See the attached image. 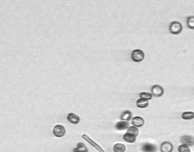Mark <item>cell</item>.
Listing matches in <instances>:
<instances>
[{
    "mask_svg": "<svg viewBox=\"0 0 194 152\" xmlns=\"http://www.w3.org/2000/svg\"><path fill=\"white\" fill-rule=\"evenodd\" d=\"M143 152H156L157 147L156 145L149 143H145L143 144L141 147Z\"/></svg>",
    "mask_w": 194,
    "mask_h": 152,
    "instance_id": "ba28073f",
    "label": "cell"
},
{
    "mask_svg": "<svg viewBox=\"0 0 194 152\" xmlns=\"http://www.w3.org/2000/svg\"><path fill=\"white\" fill-rule=\"evenodd\" d=\"M126 149V146L122 143H116L113 147L114 152H125Z\"/></svg>",
    "mask_w": 194,
    "mask_h": 152,
    "instance_id": "4fadbf2b",
    "label": "cell"
},
{
    "mask_svg": "<svg viewBox=\"0 0 194 152\" xmlns=\"http://www.w3.org/2000/svg\"><path fill=\"white\" fill-rule=\"evenodd\" d=\"M73 152H88V149L84 143L80 142L78 143L77 147L74 148Z\"/></svg>",
    "mask_w": 194,
    "mask_h": 152,
    "instance_id": "9a60e30c",
    "label": "cell"
},
{
    "mask_svg": "<svg viewBox=\"0 0 194 152\" xmlns=\"http://www.w3.org/2000/svg\"><path fill=\"white\" fill-rule=\"evenodd\" d=\"M181 117L184 120H191L194 118V112H185L183 113L181 115Z\"/></svg>",
    "mask_w": 194,
    "mask_h": 152,
    "instance_id": "ac0fdd59",
    "label": "cell"
},
{
    "mask_svg": "<svg viewBox=\"0 0 194 152\" xmlns=\"http://www.w3.org/2000/svg\"><path fill=\"white\" fill-rule=\"evenodd\" d=\"M181 142L183 144L191 147L194 145V137L190 135H184L181 137Z\"/></svg>",
    "mask_w": 194,
    "mask_h": 152,
    "instance_id": "5b68a950",
    "label": "cell"
},
{
    "mask_svg": "<svg viewBox=\"0 0 194 152\" xmlns=\"http://www.w3.org/2000/svg\"><path fill=\"white\" fill-rule=\"evenodd\" d=\"M131 58L135 62H140L144 59V52L141 49H135L131 53Z\"/></svg>",
    "mask_w": 194,
    "mask_h": 152,
    "instance_id": "7a4b0ae2",
    "label": "cell"
},
{
    "mask_svg": "<svg viewBox=\"0 0 194 152\" xmlns=\"http://www.w3.org/2000/svg\"><path fill=\"white\" fill-rule=\"evenodd\" d=\"M151 92L152 95L156 97H159L164 94V89L159 85H155L151 88Z\"/></svg>",
    "mask_w": 194,
    "mask_h": 152,
    "instance_id": "8992f818",
    "label": "cell"
},
{
    "mask_svg": "<svg viewBox=\"0 0 194 152\" xmlns=\"http://www.w3.org/2000/svg\"><path fill=\"white\" fill-rule=\"evenodd\" d=\"M82 139H84V140H85L86 142H87L88 143H89L90 145L94 148L95 149H97L98 152H105L104 150L98 144H97L95 142H94L93 139H90V137L87 136V134H83L82 136Z\"/></svg>",
    "mask_w": 194,
    "mask_h": 152,
    "instance_id": "277c9868",
    "label": "cell"
},
{
    "mask_svg": "<svg viewBox=\"0 0 194 152\" xmlns=\"http://www.w3.org/2000/svg\"><path fill=\"white\" fill-rule=\"evenodd\" d=\"M183 30V26L181 23L178 22H173L169 25V32L171 34H179L181 33Z\"/></svg>",
    "mask_w": 194,
    "mask_h": 152,
    "instance_id": "6da1fadb",
    "label": "cell"
},
{
    "mask_svg": "<svg viewBox=\"0 0 194 152\" xmlns=\"http://www.w3.org/2000/svg\"><path fill=\"white\" fill-rule=\"evenodd\" d=\"M130 124L129 122L126 121H120L117 122L115 125V128L117 130L122 131V130H127L130 127Z\"/></svg>",
    "mask_w": 194,
    "mask_h": 152,
    "instance_id": "30bf717a",
    "label": "cell"
},
{
    "mask_svg": "<svg viewBox=\"0 0 194 152\" xmlns=\"http://www.w3.org/2000/svg\"><path fill=\"white\" fill-rule=\"evenodd\" d=\"M174 149V146L171 142L168 141L163 142L160 146L161 152H172Z\"/></svg>",
    "mask_w": 194,
    "mask_h": 152,
    "instance_id": "52a82bcc",
    "label": "cell"
},
{
    "mask_svg": "<svg viewBox=\"0 0 194 152\" xmlns=\"http://www.w3.org/2000/svg\"><path fill=\"white\" fill-rule=\"evenodd\" d=\"M131 123L135 127L141 128L144 125V120L141 116H135L132 119Z\"/></svg>",
    "mask_w": 194,
    "mask_h": 152,
    "instance_id": "9c48e42d",
    "label": "cell"
},
{
    "mask_svg": "<svg viewBox=\"0 0 194 152\" xmlns=\"http://www.w3.org/2000/svg\"><path fill=\"white\" fill-rule=\"evenodd\" d=\"M178 150V152H191L189 147L183 144L179 146Z\"/></svg>",
    "mask_w": 194,
    "mask_h": 152,
    "instance_id": "44dd1931",
    "label": "cell"
},
{
    "mask_svg": "<svg viewBox=\"0 0 194 152\" xmlns=\"http://www.w3.org/2000/svg\"><path fill=\"white\" fill-rule=\"evenodd\" d=\"M127 133L130 134H132L133 136L136 137H137L139 134V130L138 129V128L135 127L134 126H130L127 129Z\"/></svg>",
    "mask_w": 194,
    "mask_h": 152,
    "instance_id": "e0dca14e",
    "label": "cell"
},
{
    "mask_svg": "<svg viewBox=\"0 0 194 152\" xmlns=\"http://www.w3.org/2000/svg\"><path fill=\"white\" fill-rule=\"evenodd\" d=\"M67 120L70 123L73 124H77L80 121V118L74 113H69L67 115Z\"/></svg>",
    "mask_w": 194,
    "mask_h": 152,
    "instance_id": "8fae6325",
    "label": "cell"
},
{
    "mask_svg": "<svg viewBox=\"0 0 194 152\" xmlns=\"http://www.w3.org/2000/svg\"><path fill=\"white\" fill-rule=\"evenodd\" d=\"M149 105V102L147 100L140 99L136 101V105L140 108H147Z\"/></svg>",
    "mask_w": 194,
    "mask_h": 152,
    "instance_id": "5bb4252c",
    "label": "cell"
},
{
    "mask_svg": "<svg viewBox=\"0 0 194 152\" xmlns=\"http://www.w3.org/2000/svg\"><path fill=\"white\" fill-rule=\"evenodd\" d=\"M132 118V113L129 110H125L122 112V114L120 116V119L122 121H128L130 120Z\"/></svg>",
    "mask_w": 194,
    "mask_h": 152,
    "instance_id": "2e32d148",
    "label": "cell"
},
{
    "mask_svg": "<svg viewBox=\"0 0 194 152\" xmlns=\"http://www.w3.org/2000/svg\"><path fill=\"white\" fill-rule=\"evenodd\" d=\"M53 134L57 137H62L66 134V129L65 127L62 125H57L55 126L52 130Z\"/></svg>",
    "mask_w": 194,
    "mask_h": 152,
    "instance_id": "3957f363",
    "label": "cell"
},
{
    "mask_svg": "<svg viewBox=\"0 0 194 152\" xmlns=\"http://www.w3.org/2000/svg\"><path fill=\"white\" fill-rule=\"evenodd\" d=\"M152 94L148 92H142L140 94V99H145L147 101L151 100L152 99Z\"/></svg>",
    "mask_w": 194,
    "mask_h": 152,
    "instance_id": "d6986e66",
    "label": "cell"
},
{
    "mask_svg": "<svg viewBox=\"0 0 194 152\" xmlns=\"http://www.w3.org/2000/svg\"><path fill=\"white\" fill-rule=\"evenodd\" d=\"M187 27L191 29H194V16H190L187 18Z\"/></svg>",
    "mask_w": 194,
    "mask_h": 152,
    "instance_id": "ffe728a7",
    "label": "cell"
},
{
    "mask_svg": "<svg viewBox=\"0 0 194 152\" xmlns=\"http://www.w3.org/2000/svg\"><path fill=\"white\" fill-rule=\"evenodd\" d=\"M136 137H137L135 136L132 134H128L127 132L123 136L124 140L129 143H133L135 142V141H136Z\"/></svg>",
    "mask_w": 194,
    "mask_h": 152,
    "instance_id": "7c38bea8",
    "label": "cell"
}]
</instances>
